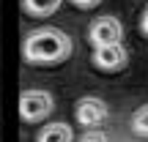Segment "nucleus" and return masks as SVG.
Listing matches in <instances>:
<instances>
[{
	"label": "nucleus",
	"instance_id": "f257e3e1",
	"mask_svg": "<svg viewBox=\"0 0 148 142\" xmlns=\"http://www.w3.org/2000/svg\"><path fill=\"white\" fill-rule=\"evenodd\" d=\"M74 52V41L60 27H38L30 30L22 41V58L33 66H58L66 63Z\"/></svg>",
	"mask_w": 148,
	"mask_h": 142
},
{
	"label": "nucleus",
	"instance_id": "f03ea898",
	"mask_svg": "<svg viewBox=\"0 0 148 142\" xmlns=\"http://www.w3.org/2000/svg\"><path fill=\"white\" fill-rule=\"evenodd\" d=\"M52 112H55L52 93L38 90V88L22 90V96H19V118L25 123H41V120H47Z\"/></svg>",
	"mask_w": 148,
	"mask_h": 142
},
{
	"label": "nucleus",
	"instance_id": "7ed1b4c3",
	"mask_svg": "<svg viewBox=\"0 0 148 142\" xmlns=\"http://www.w3.org/2000/svg\"><path fill=\"white\" fill-rule=\"evenodd\" d=\"M121 38H123V27H121L118 16H99L88 27V41H90L93 49L110 47V44H121Z\"/></svg>",
	"mask_w": 148,
	"mask_h": 142
},
{
	"label": "nucleus",
	"instance_id": "20e7f679",
	"mask_svg": "<svg viewBox=\"0 0 148 142\" xmlns=\"http://www.w3.org/2000/svg\"><path fill=\"white\" fill-rule=\"evenodd\" d=\"M107 104L101 99H96V96H85V99L77 101V107H74V115H77V123L85 128H96L101 120L107 118Z\"/></svg>",
	"mask_w": 148,
	"mask_h": 142
},
{
	"label": "nucleus",
	"instance_id": "39448f33",
	"mask_svg": "<svg viewBox=\"0 0 148 142\" xmlns=\"http://www.w3.org/2000/svg\"><path fill=\"white\" fill-rule=\"evenodd\" d=\"M129 63V52L123 44H110V47L93 49V66L99 71H121Z\"/></svg>",
	"mask_w": 148,
	"mask_h": 142
},
{
	"label": "nucleus",
	"instance_id": "423d86ee",
	"mask_svg": "<svg viewBox=\"0 0 148 142\" xmlns=\"http://www.w3.org/2000/svg\"><path fill=\"white\" fill-rule=\"evenodd\" d=\"M36 142H74V131L69 123L58 120V123H47V126L38 131Z\"/></svg>",
	"mask_w": 148,
	"mask_h": 142
},
{
	"label": "nucleus",
	"instance_id": "0eeeda50",
	"mask_svg": "<svg viewBox=\"0 0 148 142\" xmlns=\"http://www.w3.org/2000/svg\"><path fill=\"white\" fill-rule=\"evenodd\" d=\"M63 0H22V11L27 16H52Z\"/></svg>",
	"mask_w": 148,
	"mask_h": 142
},
{
	"label": "nucleus",
	"instance_id": "6e6552de",
	"mask_svg": "<svg viewBox=\"0 0 148 142\" xmlns=\"http://www.w3.org/2000/svg\"><path fill=\"white\" fill-rule=\"evenodd\" d=\"M132 131L137 134V137L148 139V104H143V107L134 109V115H132Z\"/></svg>",
	"mask_w": 148,
	"mask_h": 142
},
{
	"label": "nucleus",
	"instance_id": "1a4fd4ad",
	"mask_svg": "<svg viewBox=\"0 0 148 142\" xmlns=\"http://www.w3.org/2000/svg\"><path fill=\"white\" fill-rule=\"evenodd\" d=\"M79 142H107V137H104L101 131H88V134L79 137Z\"/></svg>",
	"mask_w": 148,
	"mask_h": 142
},
{
	"label": "nucleus",
	"instance_id": "9d476101",
	"mask_svg": "<svg viewBox=\"0 0 148 142\" xmlns=\"http://www.w3.org/2000/svg\"><path fill=\"white\" fill-rule=\"evenodd\" d=\"M101 0H71V5H77V8H82V11H90V8H96Z\"/></svg>",
	"mask_w": 148,
	"mask_h": 142
},
{
	"label": "nucleus",
	"instance_id": "9b49d317",
	"mask_svg": "<svg viewBox=\"0 0 148 142\" xmlns=\"http://www.w3.org/2000/svg\"><path fill=\"white\" fill-rule=\"evenodd\" d=\"M140 33H143V36H148V8L143 11V16H140Z\"/></svg>",
	"mask_w": 148,
	"mask_h": 142
}]
</instances>
